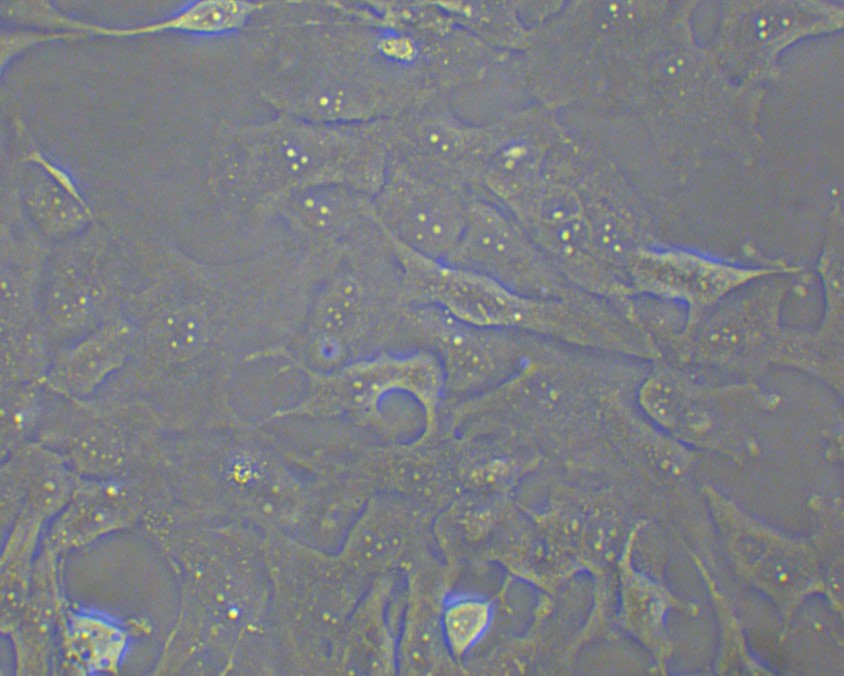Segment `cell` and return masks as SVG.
<instances>
[{
    "label": "cell",
    "instance_id": "obj_37",
    "mask_svg": "<svg viewBox=\"0 0 844 676\" xmlns=\"http://www.w3.org/2000/svg\"><path fill=\"white\" fill-rule=\"evenodd\" d=\"M494 602L470 593H452L442 601L439 618L451 658L465 657L486 636L494 621Z\"/></svg>",
    "mask_w": 844,
    "mask_h": 676
},
{
    "label": "cell",
    "instance_id": "obj_34",
    "mask_svg": "<svg viewBox=\"0 0 844 676\" xmlns=\"http://www.w3.org/2000/svg\"><path fill=\"white\" fill-rule=\"evenodd\" d=\"M816 273L823 294L822 318L814 328L816 336L827 346L844 349V236L842 213L836 208L832 214Z\"/></svg>",
    "mask_w": 844,
    "mask_h": 676
},
{
    "label": "cell",
    "instance_id": "obj_33",
    "mask_svg": "<svg viewBox=\"0 0 844 676\" xmlns=\"http://www.w3.org/2000/svg\"><path fill=\"white\" fill-rule=\"evenodd\" d=\"M410 599L397 641V673L435 674L447 662L445 655H449L440 626V609L436 612L432 602L416 591Z\"/></svg>",
    "mask_w": 844,
    "mask_h": 676
},
{
    "label": "cell",
    "instance_id": "obj_12",
    "mask_svg": "<svg viewBox=\"0 0 844 676\" xmlns=\"http://www.w3.org/2000/svg\"><path fill=\"white\" fill-rule=\"evenodd\" d=\"M751 264L722 259L688 247L656 242L629 259L626 279L632 295H646L683 304L685 327L693 324L725 297L755 280L803 267L770 259L752 247Z\"/></svg>",
    "mask_w": 844,
    "mask_h": 676
},
{
    "label": "cell",
    "instance_id": "obj_17",
    "mask_svg": "<svg viewBox=\"0 0 844 676\" xmlns=\"http://www.w3.org/2000/svg\"><path fill=\"white\" fill-rule=\"evenodd\" d=\"M174 499L164 472L151 462L109 478L79 477L73 495L47 526L43 540L59 555L168 512Z\"/></svg>",
    "mask_w": 844,
    "mask_h": 676
},
{
    "label": "cell",
    "instance_id": "obj_32",
    "mask_svg": "<svg viewBox=\"0 0 844 676\" xmlns=\"http://www.w3.org/2000/svg\"><path fill=\"white\" fill-rule=\"evenodd\" d=\"M45 529L26 521H16L6 532L1 555V632L5 635L17 624L28 598L34 563Z\"/></svg>",
    "mask_w": 844,
    "mask_h": 676
},
{
    "label": "cell",
    "instance_id": "obj_14",
    "mask_svg": "<svg viewBox=\"0 0 844 676\" xmlns=\"http://www.w3.org/2000/svg\"><path fill=\"white\" fill-rule=\"evenodd\" d=\"M446 263L483 274L532 297H567L572 286L521 224L500 204L473 191L459 242Z\"/></svg>",
    "mask_w": 844,
    "mask_h": 676
},
{
    "label": "cell",
    "instance_id": "obj_16",
    "mask_svg": "<svg viewBox=\"0 0 844 676\" xmlns=\"http://www.w3.org/2000/svg\"><path fill=\"white\" fill-rule=\"evenodd\" d=\"M473 190L388 162L373 196L377 221L391 240L407 250L445 262L461 237Z\"/></svg>",
    "mask_w": 844,
    "mask_h": 676
},
{
    "label": "cell",
    "instance_id": "obj_35",
    "mask_svg": "<svg viewBox=\"0 0 844 676\" xmlns=\"http://www.w3.org/2000/svg\"><path fill=\"white\" fill-rule=\"evenodd\" d=\"M58 399L42 380L1 386V457L38 439Z\"/></svg>",
    "mask_w": 844,
    "mask_h": 676
},
{
    "label": "cell",
    "instance_id": "obj_5",
    "mask_svg": "<svg viewBox=\"0 0 844 676\" xmlns=\"http://www.w3.org/2000/svg\"><path fill=\"white\" fill-rule=\"evenodd\" d=\"M271 581L268 613L257 655L258 675L329 673L333 649L373 579L337 553L283 534H268Z\"/></svg>",
    "mask_w": 844,
    "mask_h": 676
},
{
    "label": "cell",
    "instance_id": "obj_24",
    "mask_svg": "<svg viewBox=\"0 0 844 676\" xmlns=\"http://www.w3.org/2000/svg\"><path fill=\"white\" fill-rule=\"evenodd\" d=\"M136 340V325L124 314L57 349L42 381L62 399L89 400L127 366Z\"/></svg>",
    "mask_w": 844,
    "mask_h": 676
},
{
    "label": "cell",
    "instance_id": "obj_15",
    "mask_svg": "<svg viewBox=\"0 0 844 676\" xmlns=\"http://www.w3.org/2000/svg\"><path fill=\"white\" fill-rule=\"evenodd\" d=\"M311 410L326 414L372 415L390 395L415 401L426 419V435L436 426L438 405L445 392L438 358L427 349L378 352L328 373H313Z\"/></svg>",
    "mask_w": 844,
    "mask_h": 676
},
{
    "label": "cell",
    "instance_id": "obj_26",
    "mask_svg": "<svg viewBox=\"0 0 844 676\" xmlns=\"http://www.w3.org/2000/svg\"><path fill=\"white\" fill-rule=\"evenodd\" d=\"M59 556L42 539L28 598L8 635L14 647L17 675H46L55 666L59 632L68 606L60 586Z\"/></svg>",
    "mask_w": 844,
    "mask_h": 676
},
{
    "label": "cell",
    "instance_id": "obj_6",
    "mask_svg": "<svg viewBox=\"0 0 844 676\" xmlns=\"http://www.w3.org/2000/svg\"><path fill=\"white\" fill-rule=\"evenodd\" d=\"M406 306L399 264L377 224L333 257L317 281L298 333L302 365L328 373L378 353Z\"/></svg>",
    "mask_w": 844,
    "mask_h": 676
},
{
    "label": "cell",
    "instance_id": "obj_22",
    "mask_svg": "<svg viewBox=\"0 0 844 676\" xmlns=\"http://www.w3.org/2000/svg\"><path fill=\"white\" fill-rule=\"evenodd\" d=\"M1 458L2 531L16 520L47 528L70 500L79 476L58 452L38 440Z\"/></svg>",
    "mask_w": 844,
    "mask_h": 676
},
{
    "label": "cell",
    "instance_id": "obj_4",
    "mask_svg": "<svg viewBox=\"0 0 844 676\" xmlns=\"http://www.w3.org/2000/svg\"><path fill=\"white\" fill-rule=\"evenodd\" d=\"M226 157L239 195L262 214L284 194L315 184L374 196L388 166L387 120L322 123L278 113L240 128Z\"/></svg>",
    "mask_w": 844,
    "mask_h": 676
},
{
    "label": "cell",
    "instance_id": "obj_11",
    "mask_svg": "<svg viewBox=\"0 0 844 676\" xmlns=\"http://www.w3.org/2000/svg\"><path fill=\"white\" fill-rule=\"evenodd\" d=\"M154 419L137 401L109 388L85 401L59 398L38 441L83 478L128 473L153 458Z\"/></svg>",
    "mask_w": 844,
    "mask_h": 676
},
{
    "label": "cell",
    "instance_id": "obj_19",
    "mask_svg": "<svg viewBox=\"0 0 844 676\" xmlns=\"http://www.w3.org/2000/svg\"><path fill=\"white\" fill-rule=\"evenodd\" d=\"M564 133L559 112L536 103L489 123L473 190L515 218L537 188L549 155Z\"/></svg>",
    "mask_w": 844,
    "mask_h": 676
},
{
    "label": "cell",
    "instance_id": "obj_1",
    "mask_svg": "<svg viewBox=\"0 0 844 676\" xmlns=\"http://www.w3.org/2000/svg\"><path fill=\"white\" fill-rule=\"evenodd\" d=\"M286 287L272 257L214 262L169 242L141 243L125 309L137 340L114 384L147 402L170 379L217 365L233 350L242 319L279 311Z\"/></svg>",
    "mask_w": 844,
    "mask_h": 676
},
{
    "label": "cell",
    "instance_id": "obj_7",
    "mask_svg": "<svg viewBox=\"0 0 844 676\" xmlns=\"http://www.w3.org/2000/svg\"><path fill=\"white\" fill-rule=\"evenodd\" d=\"M655 2L563 1L521 52L531 102L557 112L600 92L624 50L656 19Z\"/></svg>",
    "mask_w": 844,
    "mask_h": 676
},
{
    "label": "cell",
    "instance_id": "obj_36",
    "mask_svg": "<svg viewBox=\"0 0 844 676\" xmlns=\"http://www.w3.org/2000/svg\"><path fill=\"white\" fill-rule=\"evenodd\" d=\"M1 386L43 380L55 348L39 321L1 331Z\"/></svg>",
    "mask_w": 844,
    "mask_h": 676
},
{
    "label": "cell",
    "instance_id": "obj_27",
    "mask_svg": "<svg viewBox=\"0 0 844 676\" xmlns=\"http://www.w3.org/2000/svg\"><path fill=\"white\" fill-rule=\"evenodd\" d=\"M731 30L736 51L750 68L762 70L791 43L842 25L838 10L819 3L758 4L745 11Z\"/></svg>",
    "mask_w": 844,
    "mask_h": 676
},
{
    "label": "cell",
    "instance_id": "obj_13",
    "mask_svg": "<svg viewBox=\"0 0 844 676\" xmlns=\"http://www.w3.org/2000/svg\"><path fill=\"white\" fill-rule=\"evenodd\" d=\"M402 322L439 360L445 391L470 394L503 385L530 359L539 337L465 323L430 303L405 308Z\"/></svg>",
    "mask_w": 844,
    "mask_h": 676
},
{
    "label": "cell",
    "instance_id": "obj_25",
    "mask_svg": "<svg viewBox=\"0 0 844 676\" xmlns=\"http://www.w3.org/2000/svg\"><path fill=\"white\" fill-rule=\"evenodd\" d=\"M394 586L387 574L373 579L342 629L332 652L329 673H397L399 630Z\"/></svg>",
    "mask_w": 844,
    "mask_h": 676
},
{
    "label": "cell",
    "instance_id": "obj_10",
    "mask_svg": "<svg viewBox=\"0 0 844 676\" xmlns=\"http://www.w3.org/2000/svg\"><path fill=\"white\" fill-rule=\"evenodd\" d=\"M132 247L90 227L52 246L38 321L55 351L125 314L133 286Z\"/></svg>",
    "mask_w": 844,
    "mask_h": 676
},
{
    "label": "cell",
    "instance_id": "obj_30",
    "mask_svg": "<svg viewBox=\"0 0 844 676\" xmlns=\"http://www.w3.org/2000/svg\"><path fill=\"white\" fill-rule=\"evenodd\" d=\"M51 245L34 228L2 231L1 331L38 320L41 290Z\"/></svg>",
    "mask_w": 844,
    "mask_h": 676
},
{
    "label": "cell",
    "instance_id": "obj_18",
    "mask_svg": "<svg viewBox=\"0 0 844 676\" xmlns=\"http://www.w3.org/2000/svg\"><path fill=\"white\" fill-rule=\"evenodd\" d=\"M703 494L738 571L779 605L791 608L820 585L809 546L754 518L711 486Z\"/></svg>",
    "mask_w": 844,
    "mask_h": 676
},
{
    "label": "cell",
    "instance_id": "obj_31",
    "mask_svg": "<svg viewBox=\"0 0 844 676\" xmlns=\"http://www.w3.org/2000/svg\"><path fill=\"white\" fill-rule=\"evenodd\" d=\"M460 28L502 52H524L532 29L522 18L516 1H438Z\"/></svg>",
    "mask_w": 844,
    "mask_h": 676
},
{
    "label": "cell",
    "instance_id": "obj_8",
    "mask_svg": "<svg viewBox=\"0 0 844 676\" xmlns=\"http://www.w3.org/2000/svg\"><path fill=\"white\" fill-rule=\"evenodd\" d=\"M812 279L804 269L748 283L684 327L662 359L709 380L757 382L784 366L791 327L783 305L806 295Z\"/></svg>",
    "mask_w": 844,
    "mask_h": 676
},
{
    "label": "cell",
    "instance_id": "obj_3",
    "mask_svg": "<svg viewBox=\"0 0 844 676\" xmlns=\"http://www.w3.org/2000/svg\"><path fill=\"white\" fill-rule=\"evenodd\" d=\"M296 28L294 61L262 90L278 113L359 123L394 118L410 107L408 80L379 50L372 20L353 15L338 1H324Z\"/></svg>",
    "mask_w": 844,
    "mask_h": 676
},
{
    "label": "cell",
    "instance_id": "obj_23",
    "mask_svg": "<svg viewBox=\"0 0 844 676\" xmlns=\"http://www.w3.org/2000/svg\"><path fill=\"white\" fill-rule=\"evenodd\" d=\"M423 524L424 516L412 500L394 492L373 494L337 554L359 574L375 579L398 567Z\"/></svg>",
    "mask_w": 844,
    "mask_h": 676
},
{
    "label": "cell",
    "instance_id": "obj_21",
    "mask_svg": "<svg viewBox=\"0 0 844 676\" xmlns=\"http://www.w3.org/2000/svg\"><path fill=\"white\" fill-rule=\"evenodd\" d=\"M270 215L287 250L322 262L377 223L372 195L335 183L292 190L272 204Z\"/></svg>",
    "mask_w": 844,
    "mask_h": 676
},
{
    "label": "cell",
    "instance_id": "obj_9",
    "mask_svg": "<svg viewBox=\"0 0 844 676\" xmlns=\"http://www.w3.org/2000/svg\"><path fill=\"white\" fill-rule=\"evenodd\" d=\"M642 414L660 431L699 451L743 461L758 451L762 421L782 404L757 382L705 379L658 359L635 394Z\"/></svg>",
    "mask_w": 844,
    "mask_h": 676
},
{
    "label": "cell",
    "instance_id": "obj_29",
    "mask_svg": "<svg viewBox=\"0 0 844 676\" xmlns=\"http://www.w3.org/2000/svg\"><path fill=\"white\" fill-rule=\"evenodd\" d=\"M130 631L99 610L67 606L59 632L55 666L67 673H117L126 655ZM54 666V667H55Z\"/></svg>",
    "mask_w": 844,
    "mask_h": 676
},
{
    "label": "cell",
    "instance_id": "obj_20",
    "mask_svg": "<svg viewBox=\"0 0 844 676\" xmlns=\"http://www.w3.org/2000/svg\"><path fill=\"white\" fill-rule=\"evenodd\" d=\"M489 124L463 120L446 102L430 103L387 119L388 162L473 190Z\"/></svg>",
    "mask_w": 844,
    "mask_h": 676
},
{
    "label": "cell",
    "instance_id": "obj_2",
    "mask_svg": "<svg viewBox=\"0 0 844 676\" xmlns=\"http://www.w3.org/2000/svg\"><path fill=\"white\" fill-rule=\"evenodd\" d=\"M179 584L156 675H245L262 639L271 581L266 535L241 522L181 515L152 531Z\"/></svg>",
    "mask_w": 844,
    "mask_h": 676
},
{
    "label": "cell",
    "instance_id": "obj_28",
    "mask_svg": "<svg viewBox=\"0 0 844 676\" xmlns=\"http://www.w3.org/2000/svg\"><path fill=\"white\" fill-rule=\"evenodd\" d=\"M641 526V522L634 526L616 563L619 588L617 618L620 626L663 665L671 652L666 616L671 608H678L681 603L662 585L633 566L632 550Z\"/></svg>",
    "mask_w": 844,
    "mask_h": 676
}]
</instances>
